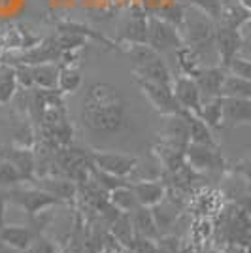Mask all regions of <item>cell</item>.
<instances>
[{
	"label": "cell",
	"instance_id": "5bb4252c",
	"mask_svg": "<svg viewBox=\"0 0 251 253\" xmlns=\"http://www.w3.org/2000/svg\"><path fill=\"white\" fill-rule=\"evenodd\" d=\"M147 15L149 13L146 10H142L140 6L132 8V13L125 25L123 36L117 43H147Z\"/></svg>",
	"mask_w": 251,
	"mask_h": 253
},
{
	"label": "cell",
	"instance_id": "c3c4849f",
	"mask_svg": "<svg viewBox=\"0 0 251 253\" xmlns=\"http://www.w3.org/2000/svg\"><path fill=\"white\" fill-rule=\"evenodd\" d=\"M125 253H134V252H125Z\"/></svg>",
	"mask_w": 251,
	"mask_h": 253
},
{
	"label": "cell",
	"instance_id": "4316f807",
	"mask_svg": "<svg viewBox=\"0 0 251 253\" xmlns=\"http://www.w3.org/2000/svg\"><path fill=\"white\" fill-rule=\"evenodd\" d=\"M108 201H110V204L114 206L115 210L121 211V213H132L140 206L136 195H134V191L130 187V183L110 191L108 193Z\"/></svg>",
	"mask_w": 251,
	"mask_h": 253
},
{
	"label": "cell",
	"instance_id": "484cf974",
	"mask_svg": "<svg viewBox=\"0 0 251 253\" xmlns=\"http://www.w3.org/2000/svg\"><path fill=\"white\" fill-rule=\"evenodd\" d=\"M34 87L38 89H57L59 87V72L61 66L57 63H43L31 66Z\"/></svg>",
	"mask_w": 251,
	"mask_h": 253
},
{
	"label": "cell",
	"instance_id": "ac0fdd59",
	"mask_svg": "<svg viewBox=\"0 0 251 253\" xmlns=\"http://www.w3.org/2000/svg\"><path fill=\"white\" fill-rule=\"evenodd\" d=\"M2 157H6L8 161H11L17 170L23 174L25 181H32L36 178L34 172H36V159L32 153L31 148H17V146H11L10 149H2L0 151Z\"/></svg>",
	"mask_w": 251,
	"mask_h": 253
},
{
	"label": "cell",
	"instance_id": "f546056e",
	"mask_svg": "<svg viewBox=\"0 0 251 253\" xmlns=\"http://www.w3.org/2000/svg\"><path fill=\"white\" fill-rule=\"evenodd\" d=\"M61 66V64H59ZM82 82H84V76L78 68L74 66H61V72H59V91L63 95H68V93H76L80 87H82Z\"/></svg>",
	"mask_w": 251,
	"mask_h": 253
},
{
	"label": "cell",
	"instance_id": "7402d4cb",
	"mask_svg": "<svg viewBox=\"0 0 251 253\" xmlns=\"http://www.w3.org/2000/svg\"><path fill=\"white\" fill-rule=\"evenodd\" d=\"M34 236L36 234L31 229L23 227V225H4L0 229V242L8 244V246L19 250L23 253L29 250V246L32 244Z\"/></svg>",
	"mask_w": 251,
	"mask_h": 253
},
{
	"label": "cell",
	"instance_id": "2e32d148",
	"mask_svg": "<svg viewBox=\"0 0 251 253\" xmlns=\"http://www.w3.org/2000/svg\"><path fill=\"white\" fill-rule=\"evenodd\" d=\"M130 215V221H132V227H134V232L140 238H146V240H157L161 236V229H159L157 221H155V215L151 208H146V206H138L136 210Z\"/></svg>",
	"mask_w": 251,
	"mask_h": 253
},
{
	"label": "cell",
	"instance_id": "7a4b0ae2",
	"mask_svg": "<svg viewBox=\"0 0 251 253\" xmlns=\"http://www.w3.org/2000/svg\"><path fill=\"white\" fill-rule=\"evenodd\" d=\"M215 27L217 23L209 19L199 8L191 4L185 8V19H183L179 32H181L183 43L197 53L199 61L202 59V53H206L209 47H215Z\"/></svg>",
	"mask_w": 251,
	"mask_h": 253
},
{
	"label": "cell",
	"instance_id": "277c9868",
	"mask_svg": "<svg viewBox=\"0 0 251 253\" xmlns=\"http://www.w3.org/2000/svg\"><path fill=\"white\" fill-rule=\"evenodd\" d=\"M8 201H11L13 204H17V206H21L31 217L38 215L40 211H43L45 208H49V206L64 204V201L53 197L49 193H45L40 187H34V185L32 187H13L8 193Z\"/></svg>",
	"mask_w": 251,
	"mask_h": 253
},
{
	"label": "cell",
	"instance_id": "6da1fadb",
	"mask_svg": "<svg viewBox=\"0 0 251 253\" xmlns=\"http://www.w3.org/2000/svg\"><path fill=\"white\" fill-rule=\"evenodd\" d=\"M82 123L94 136L123 134L130 128L128 102L114 84L94 82L82 98Z\"/></svg>",
	"mask_w": 251,
	"mask_h": 253
},
{
	"label": "cell",
	"instance_id": "681fc988",
	"mask_svg": "<svg viewBox=\"0 0 251 253\" xmlns=\"http://www.w3.org/2000/svg\"><path fill=\"white\" fill-rule=\"evenodd\" d=\"M0 151H2V146H0Z\"/></svg>",
	"mask_w": 251,
	"mask_h": 253
},
{
	"label": "cell",
	"instance_id": "52a82bcc",
	"mask_svg": "<svg viewBox=\"0 0 251 253\" xmlns=\"http://www.w3.org/2000/svg\"><path fill=\"white\" fill-rule=\"evenodd\" d=\"M91 163H93L94 169L128 179L134 167H136L138 157L128 155V153H114V151H93Z\"/></svg>",
	"mask_w": 251,
	"mask_h": 253
},
{
	"label": "cell",
	"instance_id": "3957f363",
	"mask_svg": "<svg viewBox=\"0 0 251 253\" xmlns=\"http://www.w3.org/2000/svg\"><path fill=\"white\" fill-rule=\"evenodd\" d=\"M147 45L153 47L159 55L168 51H178L183 43L181 32L174 25L161 19L155 13L147 15Z\"/></svg>",
	"mask_w": 251,
	"mask_h": 253
},
{
	"label": "cell",
	"instance_id": "d6986e66",
	"mask_svg": "<svg viewBox=\"0 0 251 253\" xmlns=\"http://www.w3.org/2000/svg\"><path fill=\"white\" fill-rule=\"evenodd\" d=\"M181 114L185 116L189 125V136H191V144H200V146H211V148H219L215 138H213V128H209L206 125V121L195 114V112H187V110H181Z\"/></svg>",
	"mask_w": 251,
	"mask_h": 253
},
{
	"label": "cell",
	"instance_id": "74e56055",
	"mask_svg": "<svg viewBox=\"0 0 251 253\" xmlns=\"http://www.w3.org/2000/svg\"><path fill=\"white\" fill-rule=\"evenodd\" d=\"M25 253H61L59 246L49 240L47 236H42V234H36L32 244L29 246V250Z\"/></svg>",
	"mask_w": 251,
	"mask_h": 253
},
{
	"label": "cell",
	"instance_id": "e0dca14e",
	"mask_svg": "<svg viewBox=\"0 0 251 253\" xmlns=\"http://www.w3.org/2000/svg\"><path fill=\"white\" fill-rule=\"evenodd\" d=\"M250 19L251 11L242 4L240 0H221V19L217 25L240 31Z\"/></svg>",
	"mask_w": 251,
	"mask_h": 253
},
{
	"label": "cell",
	"instance_id": "d590c367",
	"mask_svg": "<svg viewBox=\"0 0 251 253\" xmlns=\"http://www.w3.org/2000/svg\"><path fill=\"white\" fill-rule=\"evenodd\" d=\"M57 42L63 51H74V49H82L87 43V38L74 32H57Z\"/></svg>",
	"mask_w": 251,
	"mask_h": 253
},
{
	"label": "cell",
	"instance_id": "83f0119b",
	"mask_svg": "<svg viewBox=\"0 0 251 253\" xmlns=\"http://www.w3.org/2000/svg\"><path fill=\"white\" fill-rule=\"evenodd\" d=\"M221 95L227 96V98H248V100H251V82L227 72Z\"/></svg>",
	"mask_w": 251,
	"mask_h": 253
},
{
	"label": "cell",
	"instance_id": "e575fe53",
	"mask_svg": "<svg viewBox=\"0 0 251 253\" xmlns=\"http://www.w3.org/2000/svg\"><path fill=\"white\" fill-rule=\"evenodd\" d=\"M91 174H93V179L96 181V185L102 191H106V193L117 189V187H121V185L130 183L126 178H119V176H114V174H108L104 170H98V169H94V167H91Z\"/></svg>",
	"mask_w": 251,
	"mask_h": 253
},
{
	"label": "cell",
	"instance_id": "8992f818",
	"mask_svg": "<svg viewBox=\"0 0 251 253\" xmlns=\"http://www.w3.org/2000/svg\"><path fill=\"white\" fill-rule=\"evenodd\" d=\"M189 144H191V136H189V125L185 116L181 112L176 114V116H168L167 123L163 126V132H161V146H159V149L176 151V153L185 155Z\"/></svg>",
	"mask_w": 251,
	"mask_h": 253
},
{
	"label": "cell",
	"instance_id": "9a60e30c",
	"mask_svg": "<svg viewBox=\"0 0 251 253\" xmlns=\"http://www.w3.org/2000/svg\"><path fill=\"white\" fill-rule=\"evenodd\" d=\"M130 187L134 191L140 206L153 208L159 202L167 197V187L165 183H161V179H149V181H134L130 183Z\"/></svg>",
	"mask_w": 251,
	"mask_h": 253
},
{
	"label": "cell",
	"instance_id": "5b68a950",
	"mask_svg": "<svg viewBox=\"0 0 251 253\" xmlns=\"http://www.w3.org/2000/svg\"><path fill=\"white\" fill-rule=\"evenodd\" d=\"M136 84L140 91L144 93L147 102L153 106V110L159 112L163 117L176 116L181 112L178 98L172 91V85H163V84H153V82H146V80H138Z\"/></svg>",
	"mask_w": 251,
	"mask_h": 253
},
{
	"label": "cell",
	"instance_id": "603a6c76",
	"mask_svg": "<svg viewBox=\"0 0 251 253\" xmlns=\"http://www.w3.org/2000/svg\"><path fill=\"white\" fill-rule=\"evenodd\" d=\"M55 29H57V32H74V34H82V36H85L87 40L104 43L106 47H110V49H117V51H119V43H115L114 40H110L108 36L100 34L98 31H94V29L87 27V25H82V23L63 21V19H59V21H55Z\"/></svg>",
	"mask_w": 251,
	"mask_h": 253
},
{
	"label": "cell",
	"instance_id": "8fae6325",
	"mask_svg": "<svg viewBox=\"0 0 251 253\" xmlns=\"http://www.w3.org/2000/svg\"><path fill=\"white\" fill-rule=\"evenodd\" d=\"M225 78H227V70L223 66H202L197 76H195V82L199 85L200 96H202V102L211 100V98H217L223 96V84H225Z\"/></svg>",
	"mask_w": 251,
	"mask_h": 253
},
{
	"label": "cell",
	"instance_id": "f6af8a7d",
	"mask_svg": "<svg viewBox=\"0 0 251 253\" xmlns=\"http://www.w3.org/2000/svg\"><path fill=\"white\" fill-rule=\"evenodd\" d=\"M10 4H11V0H2V2H0V8H8Z\"/></svg>",
	"mask_w": 251,
	"mask_h": 253
},
{
	"label": "cell",
	"instance_id": "7dc6e473",
	"mask_svg": "<svg viewBox=\"0 0 251 253\" xmlns=\"http://www.w3.org/2000/svg\"><path fill=\"white\" fill-rule=\"evenodd\" d=\"M251 126V125H250ZM250 148H251V136H250Z\"/></svg>",
	"mask_w": 251,
	"mask_h": 253
},
{
	"label": "cell",
	"instance_id": "b9f144b4",
	"mask_svg": "<svg viewBox=\"0 0 251 253\" xmlns=\"http://www.w3.org/2000/svg\"><path fill=\"white\" fill-rule=\"evenodd\" d=\"M6 201H8V195H0V229L4 227V208H6Z\"/></svg>",
	"mask_w": 251,
	"mask_h": 253
},
{
	"label": "cell",
	"instance_id": "9c48e42d",
	"mask_svg": "<svg viewBox=\"0 0 251 253\" xmlns=\"http://www.w3.org/2000/svg\"><path fill=\"white\" fill-rule=\"evenodd\" d=\"M61 55H63V49L59 47L57 36H51V38H45L40 43H36L29 51H25L23 55L15 57L13 61H8V63L29 64V66L43 64V63H59L61 61Z\"/></svg>",
	"mask_w": 251,
	"mask_h": 253
},
{
	"label": "cell",
	"instance_id": "d4e9b609",
	"mask_svg": "<svg viewBox=\"0 0 251 253\" xmlns=\"http://www.w3.org/2000/svg\"><path fill=\"white\" fill-rule=\"evenodd\" d=\"M163 176V161L157 153H153L151 157V163H149V157L146 159H138L136 167L132 170L128 181L134 183V181H149V179H161Z\"/></svg>",
	"mask_w": 251,
	"mask_h": 253
},
{
	"label": "cell",
	"instance_id": "44dd1931",
	"mask_svg": "<svg viewBox=\"0 0 251 253\" xmlns=\"http://www.w3.org/2000/svg\"><path fill=\"white\" fill-rule=\"evenodd\" d=\"M34 187H40L42 191L49 193L53 197L61 199V201H72L76 195V185L70 179L59 178V176H43V178H34L32 179Z\"/></svg>",
	"mask_w": 251,
	"mask_h": 253
},
{
	"label": "cell",
	"instance_id": "ffe728a7",
	"mask_svg": "<svg viewBox=\"0 0 251 253\" xmlns=\"http://www.w3.org/2000/svg\"><path fill=\"white\" fill-rule=\"evenodd\" d=\"M132 72L138 80H146V82H153V84L172 85V82H174V76H172L168 64L165 63V59L161 55H157L153 61H149L142 68H136Z\"/></svg>",
	"mask_w": 251,
	"mask_h": 253
},
{
	"label": "cell",
	"instance_id": "4dcf8cb0",
	"mask_svg": "<svg viewBox=\"0 0 251 253\" xmlns=\"http://www.w3.org/2000/svg\"><path fill=\"white\" fill-rule=\"evenodd\" d=\"M114 234L119 242L126 244V246H132V242L136 240V232H134V227H132V221H130V215L128 213H121L117 215L114 225Z\"/></svg>",
	"mask_w": 251,
	"mask_h": 253
},
{
	"label": "cell",
	"instance_id": "ab89813d",
	"mask_svg": "<svg viewBox=\"0 0 251 253\" xmlns=\"http://www.w3.org/2000/svg\"><path fill=\"white\" fill-rule=\"evenodd\" d=\"M15 70H17V84L19 89L23 91H29L34 87V78H32V70L29 64H15Z\"/></svg>",
	"mask_w": 251,
	"mask_h": 253
},
{
	"label": "cell",
	"instance_id": "bcb514c9",
	"mask_svg": "<svg viewBox=\"0 0 251 253\" xmlns=\"http://www.w3.org/2000/svg\"><path fill=\"white\" fill-rule=\"evenodd\" d=\"M108 253H125V252H121V250H112V252H108Z\"/></svg>",
	"mask_w": 251,
	"mask_h": 253
},
{
	"label": "cell",
	"instance_id": "f1b7e54d",
	"mask_svg": "<svg viewBox=\"0 0 251 253\" xmlns=\"http://www.w3.org/2000/svg\"><path fill=\"white\" fill-rule=\"evenodd\" d=\"M199 116L206 121L209 128H221L223 126V96L202 102Z\"/></svg>",
	"mask_w": 251,
	"mask_h": 253
},
{
	"label": "cell",
	"instance_id": "836d02e7",
	"mask_svg": "<svg viewBox=\"0 0 251 253\" xmlns=\"http://www.w3.org/2000/svg\"><path fill=\"white\" fill-rule=\"evenodd\" d=\"M151 211H153V215H155V221H157L159 229L172 225V223H174V219L178 217V208H176L172 202H168L167 197L159 202L157 206H153V208H151Z\"/></svg>",
	"mask_w": 251,
	"mask_h": 253
},
{
	"label": "cell",
	"instance_id": "cb8c5ba5",
	"mask_svg": "<svg viewBox=\"0 0 251 253\" xmlns=\"http://www.w3.org/2000/svg\"><path fill=\"white\" fill-rule=\"evenodd\" d=\"M17 89H19V84H17L15 64L0 61V106L11 102Z\"/></svg>",
	"mask_w": 251,
	"mask_h": 253
},
{
	"label": "cell",
	"instance_id": "1f68e13d",
	"mask_svg": "<svg viewBox=\"0 0 251 253\" xmlns=\"http://www.w3.org/2000/svg\"><path fill=\"white\" fill-rule=\"evenodd\" d=\"M21 181H25L23 174L17 170V167L0 155V187H15Z\"/></svg>",
	"mask_w": 251,
	"mask_h": 253
},
{
	"label": "cell",
	"instance_id": "d6a6232c",
	"mask_svg": "<svg viewBox=\"0 0 251 253\" xmlns=\"http://www.w3.org/2000/svg\"><path fill=\"white\" fill-rule=\"evenodd\" d=\"M153 13L159 15L161 19H165L167 23H170V25H174L176 29H181L183 19H185V6H181L179 2H172V4H167V6H161Z\"/></svg>",
	"mask_w": 251,
	"mask_h": 253
},
{
	"label": "cell",
	"instance_id": "ba28073f",
	"mask_svg": "<svg viewBox=\"0 0 251 253\" xmlns=\"http://www.w3.org/2000/svg\"><path fill=\"white\" fill-rule=\"evenodd\" d=\"M242 45H244V36L238 29H229L217 25L215 27V51H217V61L219 66L229 70L230 63L238 57Z\"/></svg>",
	"mask_w": 251,
	"mask_h": 253
},
{
	"label": "cell",
	"instance_id": "8d00e7d4",
	"mask_svg": "<svg viewBox=\"0 0 251 253\" xmlns=\"http://www.w3.org/2000/svg\"><path fill=\"white\" fill-rule=\"evenodd\" d=\"M191 6L199 8L200 11H204L209 19H213L215 23H219L221 19V0H187Z\"/></svg>",
	"mask_w": 251,
	"mask_h": 253
},
{
	"label": "cell",
	"instance_id": "7bdbcfd3",
	"mask_svg": "<svg viewBox=\"0 0 251 253\" xmlns=\"http://www.w3.org/2000/svg\"><path fill=\"white\" fill-rule=\"evenodd\" d=\"M0 253H23V252L15 250V248H11V246H8V244L0 242Z\"/></svg>",
	"mask_w": 251,
	"mask_h": 253
},
{
	"label": "cell",
	"instance_id": "60d3db41",
	"mask_svg": "<svg viewBox=\"0 0 251 253\" xmlns=\"http://www.w3.org/2000/svg\"><path fill=\"white\" fill-rule=\"evenodd\" d=\"M234 172L244 178V181L248 183V187L251 191V157L248 159H242L240 163H236V167H234Z\"/></svg>",
	"mask_w": 251,
	"mask_h": 253
},
{
	"label": "cell",
	"instance_id": "4fadbf2b",
	"mask_svg": "<svg viewBox=\"0 0 251 253\" xmlns=\"http://www.w3.org/2000/svg\"><path fill=\"white\" fill-rule=\"evenodd\" d=\"M251 125V100L223 96V126Z\"/></svg>",
	"mask_w": 251,
	"mask_h": 253
},
{
	"label": "cell",
	"instance_id": "7c38bea8",
	"mask_svg": "<svg viewBox=\"0 0 251 253\" xmlns=\"http://www.w3.org/2000/svg\"><path fill=\"white\" fill-rule=\"evenodd\" d=\"M172 91H174V95L178 98L181 110L199 114L200 108H202V96H200L199 85L195 82V78L185 76V74L174 76Z\"/></svg>",
	"mask_w": 251,
	"mask_h": 253
},
{
	"label": "cell",
	"instance_id": "ee69618b",
	"mask_svg": "<svg viewBox=\"0 0 251 253\" xmlns=\"http://www.w3.org/2000/svg\"><path fill=\"white\" fill-rule=\"evenodd\" d=\"M6 51V42H4V36L0 34V55Z\"/></svg>",
	"mask_w": 251,
	"mask_h": 253
},
{
	"label": "cell",
	"instance_id": "30bf717a",
	"mask_svg": "<svg viewBox=\"0 0 251 253\" xmlns=\"http://www.w3.org/2000/svg\"><path fill=\"white\" fill-rule=\"evenodd\" d=\"M185 163L193 172H208L225 165L219 148L200 146V144H189L185 151Z\"/></svg>",
	"mask_w": 251,
	"mask_h": 253
},
{
	"label": "cell",
	"instance_id": "f35d334b",
	"mask_svg": "<svg viewBox=\"0 0 251 253\" xmlns=\"http://www.w3.org/2000/svg\"><path fill=\"white\" fill-rule=\"evenodd\" d=\"M227 72H230V74H234V76H240V78H244V80H250L251 82V59L250 57H242V55H238V57L230 63Z\"/></svg>",
	"mask_w": 251,
	"mask_h": 253
}]
</instances>
